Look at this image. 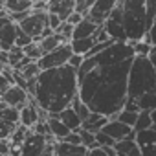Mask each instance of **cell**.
I'll return each instance as SVG.
<instances>
[{
  "instance_id": "6da1fadb",
  "label": "cell",
  "mask_w": 156,
  "mask_h": 156,
  "mask_svg": "<svg viewBox=\"0 0 156 156\" xmlns=\"http://www.w3.org/2000/svg\"><path fill=\"white\" fill-rule=\"evenodd\" d=\"M132 61L118 66H98L79 83V99L94 114L114 119L129 99V72Z\"/></svg>"
},
{
  "instance_id": "7a4b0ae2",
  "label": "cell",
  "mask_w": 156,
  "mask_h": 156,
  "mask_svg": "<svg viewBox=\"0 0 156 156\" xmlns=\"http://www.w3.org/2000/svg\"><path fill=\"white\" fill-rule=\"evenodd\" d=\"M77 96H79L77 70L66 64L62 68L41 72L31 98L41 110L50 116H59L62 110L72 107Z\"/></svg>"
},
{
  "instance_id": "3957f363",
  "label": "cell",
  "mask_w": 156,
  "mask_h": 156,
  "mask_svg": "<svg viewBox=\"0 0 156 156\" xmlns=\"http://www.w3.org/2000/svg\"><path fill=\"white\" fill-rule=\"evenodd\" d=\"M156 92V70L149 57H134L129 72V98L140 99Z\"/></svg>"
},
{
  "instance_id": "277c9868",
  "label": "cell",
  "mask_w": 156,
  "mask_h": 156,
  "mask_svg": "<svg viewBox=\"0 0 156 156\" xmlns=\"http://www.w3.org/2000/svg\"><path fill=\"white\" fill-rule=\"evenodd\" d=\"M123 28L129 42H140L147 37V2L125 0L123 2Z\"/></svg>"
},
{
  "instance_id": "5b68a950",
  "label": "cell",
  "mask_w": 156,
  "mask_h": 156,
  "mask_svg": "<svg viewBox=\"0 0 156 156\" xmlns=\"http://www.w3.org/2000/svg\"><path fill=\"white\" fill-rule=\"evenodd\" d=\"M134 57H136V53H134V48L130 42H114L105 51H101L96 57V61H98V66L107 68V66L123 64L127 61H134Z\"/></svg>"
},
{
  "instance_id": "8992f818",
  "label": "cell",
  "mask_w": 156,
  "mask_h": 156,
  "mask_svg": "<svg viewBox=\"0 0 156 156\" xmlns=\"http://www.w3.org/2000/svg\"><path fill=\"white\" fill-rule=\"evenodd\" d=\"M103 28H105V31L108 33V37L114 42H129L125 28H123V2L116 4L114 11L110 13L108 20L103 24Z\"/></svg>"
},
{
  "instance_id": "52a82bcc",
  "label": "cell",
  "mask_w": 156,
  "mask_h": 156,
  "mask_svg": "<svg viewBox=\"0 0 156 156\" xmlns=\"http://www.w3.org/2000/svg\"><path fill=\"white\" fill-rule=\"evenodd\" d=\"M72 55H73L72 46H70V44H62V46L57 48L55 51L46 53L37 64H39V68H41L42 72H46V70H55V68H62V66L68 64V61L72 59Z\"/></svg>"
},
{
  "instance_id": "ba28073f",
  "label": "cell",
  "mask_w": 156,
  "mask_h": 156,
  "mask_svg": "<svg viewBox=\"0 0 156 156\" xmlns=\"http://www.w3.org/2000/svg\"><path fill=\"white\" fill-rule=\"evenodd\" d=\"M19 26H20V30H22L24 33H28L35 42H41L42 31H44L46 28H50V26H48V11H44V13L31 11V15H30L24 22H20Z\"/></svg>"
},
{
  "instance_id": "9c48e42d",
  "label": "cell",
  "mask_w": 156,
  "mask_h": 156,
  "mask_svg": "<svg viewBox=\"0 0 156 156\" xmlns=\"http://www.w3.org/2000/svg\"><path fill=\"white\" fill-rule=\"evenodd\" d=\"M48 136H41L35 134L33 130H30L26 141L20 147V156H42L48 149Z\"/></svg>"
},
{
  "instance_id": "30bf717a",
  "label": "cell",
  "mask_w": 156,
  "mask_h": 156,
  "mask_svg": "<svg viewBox=\"0 0 156 156\" xmlns=\"http://www.w3.org/2000/svg\"><path fill=\"white\" fill-rule=\"evenodd\" d=\"M116 4H118L116 0H98V2H94V6H92V9H90L87 19L92 20L96 26H103L108 20L110 13L114 11Z\"/></svg>"
},
{
  "instance_id": "8fae6325",
  "label": "cell",
  "mask_w": 156,
  "mask_h": 156,
  "mask_svg": "<svg viewBox=\"0 0 156 156\" xmlns=\"http://www.w3.org/2000/svg\"><path fill=\"white\" fill-rule=\"evenodd\" d=\"M103 132L108 134L116 143H118V141H123V140H136V132H134V129H130V127L119 123L118 119H110V121L105 125Z\"/></svg>"
},
{
  "instance_id": "7c38bea8",
  "label": "cell",
  "mask_w": 156,
  "mask_h": 156,
  "mask_svg": "<svg viewBox=\"0 0 156 156\" xmlns=\"http://www.w3.org/2000/svg\"><path fill=\"white\" fill-rule=\"evenodd\" d=\"M30 99H31V96L28 94V90H24V88H20V87H17V85H13L4 96H2V101L8 105V107H13V108H24L28 103H30Z\"/></svg>"
},
{
  "instance_id": "4fadbf2b",
  "label": "cell",
  "mask_w": 156,
  "mask_h": 156,
  "mask_svg": "<svg viewBox=\"0 0 156 156\" xmlns=\"http://www.w3.org/2000/svg\"><path fill=\"white\" fill-rule=\"evenodd\" d=\"M136 143L143 156H156V130H143L136 132Z\"/></svg>"
},
{
  "instance_id": "5bb4252c",
  "label": "cell",
  "mask_w": 156,
  "mask_h": 156,
  "mask_svg": "<svg viewBox=\"0 0 156 156\" xmlns=\"http://www.w3.org/2000/svg\"><path fill=\"white\" fill-rule=\"evenodd\" d=\"M73 11H75L73 0H51V2H48V13L57 15L62 22H66Z\"/></svg>"
},
{
  "instance_id": "9a60e30c",
  "label": "cell",
  "mask_w": 156,
  "mask_h": 156,
  "mask_svg": "<svg viewBox=\"0 0 156 156\" xmlns=\"http://www.w3.org/2000/svg\"><path fill=\"white\" fill-rule=\"evenodd\" d=\"M39 121H42L41 119V108L37 107V103L33 101V98L30 99V103L24 107V108H20V125H24L26 129H33Z\"/></svg>"
},
{
  "instance_id": "2e32d148",
  "label": "cell",
  "mask_w": 156,
  "mask_h": 156,
  "mask_svg": "<svg viewBox=\"0 0 156 156\" xmlns=\"http://www.w3.org/2000/svg\"><path fill=\"white\" fill-rule=\"evenodd\" d=\"M17 35H19V24H15L13 20L0 30V48H2V51L9 53L15 44H17Z\"/></svg>"
},
{
  "instance_id": "e0dca14e",
  "label": "cell",
  "mask_w": 156,
  "mask_h": 156,
  "mask_svg": "<svg viewBox=\"0 0 156 156\" xmlns=\"http://www.w3.org/2000/svg\"><path fill=\"white\" fill-rule=\"evenodd\" d=\"M46 121H48V127H50V134H51L57 141H62V140L72 132V130H70V129H68V127H66L57 116H48Z\"/></svg>"
},
{
  "instance_id": "ac0fdd59",
  "label": "cell",
  "mask_w": 156,
  "mask_h": 156,
  "mask_svg": "<svg viewBox=\"0 0 156 156\" xmlns=\"http://www.w3.org/2000/svg\"><path fill=\"white\" fill-rule=\"evenodd\" d=\"M98 28H99V26H96L92 20L85 19L81 24H77V26H75V30H73V39H72V41H79V39H92V37L96 35Z\"/></svg>"
},
{
  "instance_id": "d6986e66",
  "label": "cell",
  "mask_w": 156,
  "mask_h": 156,
  "mask_svg": "<svg viewBox=\"0 0 156 156\" xmlns=\"http://www.w3.org/2000/svg\"><path fill=\"white\" fill-rule=\"evenodd\" d=\"M110 119L108 118H105V116H101V114H90V118L87 119V121H83V130H88V132H92V134H98V132H101L103 129H105V125L108 123Z\"/></svg>"
},
{
  "instance_id": "ffe728a7",
  "label": "cell",
  "mask_w": 156,
  "mask_h": 156,
  "mask_svg": "<svg viewBox=\"0 0 156 156\" xmlns=\"http://www.w3.org/2000/svg\"><path fill=\"white\" fill-rule=\"evenodd\" d=\"M57 118H59V119H61V121H62V123L72 130V132H77V130L83 127V121L79 119V116L75 114V110H73L72 107H70V108H66V110H62Z\"/></svg>"
},
{
  "instance_id": "44dd1931",
  "label": "cell",
  "mask_w": 156,
  "mask_h": 156,
  "mask_svg": "<svg viewBox=\"0 0 156 156\" xmlns=\"http://www.w3.org/2000/svg\"><path fill=\"white\" fill-rule=\"evenodd\" d=\"M62 44H68V42H66L59 33H53L51 37H46V39H42V41L39 42V46H41V50H42V55L55 51V50H57V48H61Z\"/></svg>"
},
{
  "instance_id": "7402d4cb",
  "label": "cell",
  "mask_w": 156,
  "mask_h": 156,
  "mask_svg": "<svg viewBox=\"0 0 156 156\" xmlns=\"http://www.w3.org/2000/svg\"><path fill=\"white\" fill-rule=\"evenodd\" d=\"M70 46H72L73 55L87 57V55L92 51V48L96 46V41H94V37H92V39H79V41H72Z\"/></svg>"
},
{
  "instance_id": "603a6c76",
  "label": "cell",
  "mask_w": 156,
  "mask_h": 156,
  "mask_svg": "<svg viewBox=\"0 0 156 156\" xmlns=\"http://www.w3.org/2000/svg\"><path fill=\"white\" fill-rule=\"evenodd\" d=\"M6 11L9 15L30 13V11H33V2H31V0H8V2H6Z\"/></svg>"
},
{
  "instance_id": "cb8c5ba5",
  "label": "cell",
  "mask_w": 156,
  "mask_h": 156,
  "mask_svg": "<svg viewBox=\"0 0 156 156\" xmlns=\"http://www.w3.org/2000/svg\"><path fill=\"white\" fill-rule=\"evenodd\" d=\"M28 134H30V129H26L24 125H19L15 130H13V134H11V138H9V143H11V149H20L22 147V143L26 141V138H28Z\"/></svg>"
},
{
  "instance_id": "d4e9b609",
  "label": "cell",
  "mask_w": 156,
  "mask_h": 156,
  "mask_svg": "<svg viewBox=\"0 0 156 156\" xmlns=\"http://www.w3.org/2000/svg\"><path fill=\"white\" fill-rule=\"evenodd\" d=\"M138 101V107H140V112H154L156 110V92L152 94H145L141 96Z\"/></svg>"
},
{
  "instance_id": "484cf974",
  "label": "cell",
  "mask_w": 156,
  "mask_h": 156,
  "mask_svg": "<svg viewBox=\"0 0 156 156\" xmlns=\"http://www.w3.org/2000/svg\"><path fill=\"white\" fill-rule=\"evenodd\" d=\"M96 68H98V61H96V57H85V62L81 64L79 70H77V81L81 83L85 77H87L88 73H92Z\"/></svg>"
},
{
  "instance_id": "4316f807",
  "label": "cell",
  "mask_w": 156,
  "mask_h": 156,
  "mask_svg": "<svg viewBox=\"0 0 156 156\" xmlns=\"http://www.w3.org/2000/svg\"><path fill=\"white\" fill-rule=\"evenodd\" d=\"M152 116L151 112H140L138 114V121L134 125V132H143V130H151L152 129Z\"/></svg>"
},
{
  "instance_id": "83f0119b",
  "label": "cell",
  "mask_w": 156,
  "mask_h": 156,
  "mask_svg": "<svg viewBox=\"0 0 156 156\" xmlns=\"http://www.w3.org/2000/svg\"><path fill=\"white\" fill-rule=\"evenodd\" d=\"M0 119H4V121L9 123V125L19 127V125H20V110H19V108H13V107H8L6 110L0 112Z\"/></svg>"
},
{
  "instance_id": "f1b7e54d",
  "label": "cell",
  "mask_w": 156,
  "mask_h": 156,
  "mask_svg": "<svg viewBox=\"0 0 156 156\" xmlns=\"http://www.w3.org/2000/svg\"><path fill=\"white\" fill-rule=\"evenodd\" d=\"M72 108L75 110V114L79 116V119H81V121H87V119L90 118V114H92V110L88 108V105H85V103L79 99V96H77V98L73 99V103H72Z\"/></svg>"
},
{
  "instance_id": "f546056e",
  "label": "cell",
  "mask_w": 156,
  "mask_h": 156,
  "mask_svg": "<svg viewBox=\"0 0 156 156\" xmlns=\"http://www.w3.org/2000/svg\"><path fill=\"white\" fill-rule=\"evenodd\" d=\"M114 119H118L119 123H123V125L134 129V125H136V121H138V114H136V112H129V110H121Z\"/></svg>"
},
{
  "instance_id": "4dcf8cb0",
  "label": "cell",
  "mask_w": 156,
  "mask_h": 156,
  "mask_svg": "<svg viewBox=\"0 0 156 156\" xmlns=\"http://www.w3.org/2000/svg\"><path fill=\"white\" fill-rule=\"evenodd\" d=\"M24 55L28 57V59H31L33 62H39L44 55H42V50H41V46H39V42H33V44H30L28 48H24Z\"/></svg>"
},
{
  "instance_id": "1f68e13d",
  "label": "cell",
  "mask_w": 156,
  "mask_h": 156,
  "mask_svg": "<svg viewBox=\"0 0 156 156\" xmlns=\"http://www.w3.org/2000/svg\"><path fill=\"white\" fill-rule=\"evenodd\" d=\"M130 44H132V42H130ZM132 48H134L136 57H149V55H151V51H152V46H151L149 42H145V41L134 42V44H132Z\"/></svg>"
},
{
  "instance_id": "d6a6232c",
  "label": "cell",
  "mask_w": 156,
  "mask_h": 156,
  "mask_svg": "<svg viewBox=\"0 0 156 156\" xmlns=\"http://www.w3.org/2000/svg\"><path fill=\"white\" fill-rule=\"evenodd\" d=\"M79 134H81V141H83V147H87L88 151L98 147V141H96V134H92V132H88V130H83V129H79Z\"/></svg>"
},
{
  "instance_id": "836d02e7",
  "label": "cell",
  "mask_w": 156,
  "mask_h": 156,
  "mask_svg": "<svg viewBox=\"0 0 156 156\" xmlns=\"http://www.w3.org/2000/svg\"><path fill=\"white\" fill-rule=\"evenodd\" d=\"M92 6H94L92 0H75V13H79V15H83L87 19L90 9H92Z\"/></svg>"
},
{
  "instance_id": "e575fe53",
  "label": "cell",
  "mask_w": 156,
  "mask_h": 156,
  "mask_svg": "<svg viewBox=\"0 0 156 156\" xmlns=\"http://www.w3.org/2000/svg\"><path fill=\"white\" fill-rule=\"evenodd\" d=\"M96 141H98V147H101V149H108V147H114L116 145V141L108 134H105L103 130L96 134Z\"/></svg>"
},
{
  "instance_id": "d590c367",
  "label": "cell",
  "mask_w": 156,
  "mask_h": 156,
  "mask_svg": "<svg viewBox=\"0 0 156 156\" xmlns=\"http://www.w3.org/2000/svg\"><path fill=\"white\" fill-rule=\"evenodd\" d=\"M33 42H35V41H33L28 33H24V31L20 30V26H19V35H17V44H15V46L24 50V48H28V46H30V44H33Z\"/></svg>"
},
{
  "instance_id": "8d00e7d4",
  "label": "cell",
  "mask_w": 156,
  "mask_h": 156,
  "mask_svg": "<svg viewBox=\"0 0 156 156\" xmlns=\"http://www.w3.org/2000/svg\"><path fill=\"white\" fill-rule=\"evenodd\" d=\"M94 41H96V44H101V42H108V41H112V39L108 37V33L105 31V28L99 26L98 31H96V35H94Z\"/></svg>"
},
{
  "instance_id": "74e56055",
  "label": "cell",
  "mask_w": 156,
  "mask_h": 156,
  "mask_svg": "<svg viewBox=\"0 0 156 156\" xmlns=\"http://www.w3.org/2000/svg\"><path fill=\"white\" fill-rule=\"evenodd\" d=\"M35 134H41V136H51L50 134V127H48V121H39L33 129H31Z\"/></svg>"
},
{
  "instance_id": "f35d334b",
  "label": "cell",
  "mask_w": 156,
  "mask_h": 156,
  "mask_svg": "<svg viewBox=\"0 0 156 156\" xmlns=\"http://www.w3.org/2000/svg\"><path fill=\"white\" fill-rule=\"evenodd\" d=\"M62 141H64V143H70V145H83L79 130H77V132H70V134H68V136H66Z\"/></svg>"
},
{
  "instance_id": "ab89813d",
  "label": "cell",
  "mask_w": 156,
  "mask_h": 156,
  "mask_svg": "<svg viewBox=\"0 0 156 156\" xmlns=\"http://www.w3.org/2000/svg\"><path fill=\"white\" fill-rule=\"evenodd\" d=\"M61 24H62V20H61L57 15H51V13H48V26H50L53 31H57V30L61 28Z\"/></svg>"
},
{
  "instance_id": "60d3db41",
  "label": "cell",
  "mask_w": 156,
  "mask_h": 156,
  "mask_svg": "<svg viewBox=\"0 0 156 156\" xmlns=\"http://www.w3.org/2000/svg\"><path fill=\"white\" fill-rule=\"evenodd\" d=\"M83 62H85V57H81V55H72V59L68 61V66H72L73 70H79Z\"/></svg>"
},
{
  "instance_id": "b9f144b4",
  "label": "cell",
  "mask_w": 156,
  "mask_h": 156,
  "mask_svg": "<svg viewBox=\"0 0 156 156\" xmlns=\"http://www.w3.org/2000/svg\"><path fill=\"white\" fill-rule=\"evenodd\" d=\"M9 154H11L9 140H0V156H9Z\"/></svg>"
},
{
  "instance_id": "7bdbcfd3",
  "label": "cell",
  "mask_w": 156,
  "mask_h": 156,
  "mask_svg": "<svg viewBox=\"0 0 156 156\" xmlns=\"http://www.w3.org/2000/svg\"><path fill=\"white\" fill-rule=\"evenodd\" d=\"M123 110H129V112H136V114H140L138 101H136V99H132V98H129V99H127V103H125V108H123Z\"/></svg>"
},
{
  "instance_id": "ee69618b",
  "label": "cell",
  "mask_w": 156,
  "mask_h": 156,
  "mask_svg": "<svg viewBox=\"0 0 156 156\" xmlns=\"http://www.w3.org/2000/svg\"><path fill=\"white\" fill-rule=\"evenodd\" d=\"M11 87H13V85H11L8 79H6V77H4L2 73H0V98H2V96H4V94L9 90V88H11Z\"/></svg>"
},
{
  "instance_id": "f6af8a7d",
  "label": "cell",
  "mask_w": 156,
  "mask_h": 156,
  "mask_svg": "<svg viewBox=\"0 0 156 156\" xmlns=\"http://www.w3.org/2000/svg\"><path fill=\"white\" fill-rule=\"evenodd\" d=\"M83 20H85V17H83V15H79V13H75V11H73L66 22H68V24H72V26H77V24H81Z\"/></svg>"
},
{
  "instance_id": "bcb514c9",
  "label": "cell",
  "mask_w": 156,
  "mask_h": 156,
  "mask_svg": "<svg viewBox=\"0 0 156 156\" xmlns=\"http://www.w3.org/2000/svg\"><path fill=\"white\" fill-rule=\"evenodd\" d=\"M143 41H145V42H149L151 46H156V24L152 26V30L147 33V37H145Z\"/></svg>"
},
{
  "instance_id": "7dc6e473",
  "label": "cell",
  "mask_w": 156,
  "mask_h": 156,
  "mask_svg": "<svg viewBox=\"0 0 156 156\" xmlns=\"http://www.w3.org/2000/svg\"><path fill=\"white\" fill-rule=\"evenodd\" d=\"M88 156H108V154H107V151H105V149L96 147V149H90V151H88Z\"/></svg>"
},
{
  "instance_id": "c3c4849f",
  "label": "cell",
  "mask_w": 156,
  "mask_h": 156,
  "mask_svg": "<svg viewBox=\"0 0 156 156\" xmlns=\"http://www.w3.org/2000/svg\"><path fill=\"white\" fill-rule=\"evenodd\" d=\"M42 156H53V145H48V149H46V152Z\"/></svg>"
},
{
  "instance_id": "681fc988",
  "label": "cell",
  "mask_w": 156,
  "mask_h": 156,
  "mask_svg": "<svg viewBox=\"0 0 156 156\" xmlns=\"http://www.w3.org/2000/svg\"><path fill=\"white\" fill-rule=\"evenodd\" d=\"M151 116H152V123H154V125H152V129L156 130V110H154V112H151Z\"/></svg>"
},
{
  "instance_id": "f907efd6",
  "label": "cell",
  "mask_w": 156,
  "mask_h": 156,
  "mask_svg": "<svg viewBox=\"0 0 156 156\" xmlns=\"http://www.w3.org/2000/svg\"><path fill=\"white\" fill-rule=\"evenodd\" d=\"M73 156H88V154H73Z\"/></svg>"
},
{
  "instance_id": "816d5d0a",
  "label": "cell",
  "mask_w": 156,
  "mask_h": 156,
  "mask_svg": "<svg viewBox=\"0 0 156 156\" xmlns=\"http://www.w3.org/2000/svg\"><path fill=\"white\" fill-rule=\"evenodd\" d=\"M0 73H2V66H0Z\"/></svg>"
},
{
  "instance_id": "f5cc1de1",
  "label": "cell",
  "mask_w": 156,
  "mask_h": 156,
  "mask_svg": "<svg viewBox=\"0 0 156 156\" xmlns=\"http://www.w3.org/2000/svg\"><path fill=\"white\" fill-rule=\"evenodd\" d=\"M0 51H2V48H0Z\"/></svg>"
},
{
  "instance_id": "db71d44e",
  "label": "cell",
  "mask_w": 156,
  "mask_h": 156,
  "mask_svg": "<svg viewBox=\"0 0 156 156\" xmlns=\"http://www.w3.org/2000/svg\"><path fill=\"white\" fill-rule=\"evenodd\" d=\"M0 99H2V98H0Z\"/></svg>"
}]
</instances>
